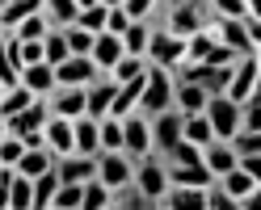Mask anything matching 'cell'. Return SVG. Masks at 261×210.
<instances>
[{
  "label": "cell",
  "instance_id": "15",
  "mask_svg": "<svg viewBox=\"0 0 261 210\" xmlns=\"http://www.w3.org/2000/svg\"><path fill=\"white\" fill-rule=\"evenodd\" d=\"M55 172H59V181H80L85 185L89 176H97V156H85V152L55 156Z\"/></svg>",
  "mask_w": 261,
  "mask_h": 210
},
{
  "label": "cell",
  "instance_id": "47",
  "mask_svg": "<svg viewBox=\"0 0 261 210\" xmlns=\"http://www.w3.org/2000/svg\"><path fill=\"white\" fill-rule=\"evenodd\" d=\"M42 59V38H21V68Z\"/></svg>",
  "mask_w": 261,
  "mask_h": 210
},
{
  "label": "cell",
  "instance_id": "33",
  "mask_svg": "<svg viewBox=\"0 0 261 210\" xmlns=\"http://www.w3.org/2000/svg\"><path fill=\"white\" fill-rule=\"evenodd\" d=\"M160 160H165V164H202V147H198V143H190V139H177Z\"/></svg>",
  "mask_w": 261,
  "mask_h": 210
},
{
  "label": "cell",
  "instance_id": "13",
  "mask_svg": "<svg viewBox=\"0 0 261 210\" xmlns=\"http://www.w3.org/2000/svg\"><path fill=\"white\" fill-rule=\"evenodd\" d=\"M211 34H215L223 46H232L236 55H257V42L244 34L240 17H211Z\"/></svg>",
  "mask_w": 261,
  "mask_h": 210
},
{
  "label": "cell",
  "instance_id": "12",
  "mask_svg": "<svg viewBox=\"0 0 261 210\" xmlns=\"http://www.w3.org/2000/svg\"><path fill=\"white\" fill-rule=\"evenodd\" d=\"M148 126H152V152L156 156H165L177 139H181V114L169 105V109H160V114H152L148 118Z\"/></svg>",
  "mask_w": 261,
  "mask_h": 210
},
{
  "label": "cell",
  "instance_id": "44",
  "mask_svg": "<svg viewBox=\"0 0 261 210\" xmlns=\"http://www.w3.org/2000/svg\"><path fill=\"white\" fill-rule=\"evenodd\" d=\"M156 5H160V0H122V9H126L130 21H148L156 13Z\"/></svg>",
  "mask_w": 261,
  "mask_h": 210
},
{
  "label": "cell",
  "instance_id": "38",
  "mask_svg": "<svg viewBox=\"0 0 261 210\" xmlns=\"http://www.w3.org/2000/svg\"><path fill=\"white\" fill-rule=\"evenodd\" d=\"M63 38H68V51H72V55H89L97 34H89V29H80V25L72 21V25H63Z\"/></svg>",
  "mask_w": 261,
  "mask_h": 210
},
{
  "label": "cell",
  "instance_id": "6",
  "mask_svg": "<svg viewBox=\"0 0 261 210\" xmlns=\"http://www.w3.org/2000/svg\"><path fill=\"white\" fill-rule=\"evenodd\" d=\"M143 59L156 63V68H177V63L186 59V38L181 34H169V29L152 25V38H148V51H143Z\"/></svg>",
  "mask_w": 261,
  "mask_h": 210
},
{
  "label": "cell",
  "instance_id": "14",
  "mask_svg": "<svg viewBox=\"0 0 261 210\" xmlns=\"http://www.w3.org/2000/svg\"><path fill=\"white\" fill-rule=\"evenodd\" d=\"M114 93H118V84H114L106 72L97 76V80H89V84H85V114H89V118H106Z\"/></svg>",
  "mask_w": 261,
  "mask_h": 210
},
{
  "label": "cell",
  "instance_id": "28",
  "mask_svg": "<svg viewBox=\"0 0 261 210\" xmlns=\"http://www.w3.org/2000/svg\"><path fill=\"white\" fill-rule=\"evenodd\" d=\"M59 189V172L46 168L42 176H34V202H30V210H51V198Z\"/></svg>",
  "mask_w": 261,
  "mask_h": 210
},
{
  "label": "cell",
  "instance_id": "37",
  "mask_svg": "<svg viewBox=\"0 0 261 210\" xmlns=\"http://www.w3.org/2000/svg\"><path fill=\"white\" fill-rule=\"evenodd\" d=\"M143 68H148V59H139V55H122L106 76L114 80V84H122V80H130V76H143Z\"/></svg>",
  "mask_w": 261,
  "mask_h": 210
},
{
  "label": "cell",
  "instance_id": "36",
  "mask_svg": "<svg viewBox=\"0 0 261 210\" xmlns=\"http://www.w3.org/2000/svg\"><path fill=\"white\" fill-rule=\"evenodd\" d=\"M80 193H85V185H80V181H59L51 206H55V210H80Z\"/></svg>",
  "mask_w": 261,
  "mask_h": 210
},
{
  "label": "cell",
  "instance_id": "23",
  "mask_svg": "<svg viewBox=\"0 0 261 210\" xmlns=\"http://www.w3.org/2000/svg\"><path fill=\"white\" fill-rule=\"evenodd\" d=\"M169 172V185H194V189H206L215 176L206 172V164H165Z\"/></svg>",
  "mask_w": 261,
  "mask_h": 210
},
{
  "label": "cell",
  "instance_id": "39",
  "mask_svg": "<svg viewBox=\"0 0 261 210\" xmlns=\"http://www.w3.org/2000/svg\"><path fill=\"white\" fill-rule=\"evenodd\" d=\"M76 25H80V29H89V34H101V29H106V5H89V9H80V13H76Z\"/></svg>",
  "mask_w": 261,
  "mask_h": 210
},
{
  "label": "cell",
  "instance_id": "45",
  "mask_svg": "<svg viewBox=\"0 0 261 210\" xmlns=\"http://www.w3.org/2000/svg\"><path fill=\"white\" fill-rule=\"evenodd\" d=\"M126 25H130V17H126V9H122V5L106 9V34H122Z\"/></svg>",
  "mask_w": 261,
  "mask_h": 210
},
{
  "label": "cell",
  "instance_id": "41",
  "mask_svg": "<svg viewBox=\"0 0 261 210\" xmlns=\"http://www.w3.org/2000/svg\"><path fill=\"white\" fill-rule=\"evenodd\" d=\"M211 9V17H244L249 13V0H202Z\"/></svg>",
  "mask_w": 261,
  "mask_h": 210
},
{
  "label": "cell",
  "instance_id": "34",
  "mask_svg": "<svg viewBox=\"0 0 261 210\" xmlns=\"http://www.w3.org/2000/svg\"><path fill=\"white\" fill-rule=\"evenodd\" d=\"M110 198H114V193L97 181V176H89V181H85V193H80V210H106Z\"/></svg>",
  "mask_w": 261,
  "mask_h": 210
},
{
  "label": "cell",
  "instance_id": "24",
  "mask_svg": "<svg viewBox=\"0 0 261 210\" xmlns=\"http://www.w3.org/2000/svg\"><path fill=\"white\" fill-rule=\"evenodd\" d=\"M13 168H17L21 176H30V181H34V176H42L46 168H55V156H51V147H25V152H21V160H17Z\"/></svg>",
  "mask_w": 261,
  "mask_h": 210
},
{
  "label": "cell",
  "instance_id": "18",
  "mask_svg": "<svg viewBox=\"0 0 261 210\" xmlns=\"http://www.w3.org/2000/svg\"><path fill=\"white\" fill-rule=\"evenodd\" d=\"M206 88L202 84H190V80H173V109L177 114H202L206 105Z\"/></svg>",
  "mask_w": 261,
  "mask_h": 210
},
{
  "label": "cell",
  "instance_id": "2",
  "mask_svg": "<svg viewBox=\"0 0 261 210\" xmlns=\"http://www.w3.org/2000/svg\"><path fill=\"white\" fill-rule=\"evenodd\" d=\"M206 25H211V9L202 5V0H173L169 13H165V25H160V29L190 38V34H198V29H206Z\"/></svg>",
  "mask_w": 261,
  "mask_h": 210
},
{
  "label": "cell",
  "instance_id": "30",
  "mask_svg": "<svg viewBox=\"0 0 261 210\" xmlns=\"http://www.w3.org/2000/svg\"><path fill=\"white\" fill-rule=\"evenodd\" d=\"M34 101V93H30L25 84H13V88H5L0 93V118H13V114H21V109Z\"/></svg>",
  "mask_w": 261,
  "mask_h": 210
},
{
  "label": "cell",
  "instance_id": "8",
  "mask_svg": "<svg viewBox=\"0 0 261 210\" xmlns=\"http://www.w3.org/2000/svg\"><path fill=\"white\" fill-rule=\"evenodd\" d=\"M202 114H206V122H211V135H215V139H232V135H236L240 105H236V101H227L223 93H211V97H206Z\"/></svg>",
  "mask_w": 261,
  "mask_h": 210
},
{
  "label": "cell",
  "instance_id": "27",
  "mask_svg": "<svg viewBox=\"0 0 261 210\" xmlns=\"http://www.w3.org/2000/svg\"><path fill=\"white\" fill-rule=\"evenodd\" d=\"M76 0H42V17L51 29H63V25H72L76 21Z\"/></svg>",
  "mask_w": 261,
  "mask_h": 210
},
{
  "label": "cell",
  "instance_id": "20",
  "mask_svg": "<svg viewBox=\"0 0 261 210\" xmlns=\"http://www.w3.org/2000/svg\"><path fill=\"white\" fill-rule=\"evenodd\" d=\"M202 164H206L211 176H223L227 168H236L232 143H227V139H211V143H202Z\"/></svg>",
  "mask_w": 261,
  "mask_h": 210
},
{
  "label": "cell",
  "instance_id": "51",
  "mask_svg": "<svg viewBox=\"0 0 261 210\" xmlns=\"http://www.w3.org/2000/svg\"><path fill=\"white\" fill-rule=\"evenodd\" d=\"M0 93H5V84H0Z\"/></svg>",
  "mask_w": 261,
  "mask_h": 210
},
{
  "label": "cell",
  "instance_id": "25",
  "mask_svg": "<svg viewBox=\"0 0 261 210\" xmlns=\"http://www.w3.org/2000/svg\"><path fill=\"white\" fill-rule=\"evenodd\" d=\"M30 13H42V0H0V29H13Z\"/></svg>",
  "mask_w": 261,
  "mask_h": 210
},
{
  "label": "cell",
  "instance_id": "43",
  "mask_svg": "<svg viewBox=\"0 0 261 210\" xmlns=\"http://www.w3.org/2000/svg\"><path fill=\"white\" fill-rule=\"evenodd\" d=\"M21 152H25V143L17 135H5V139H0V168H13L21 160Z\"/></svg>",
  "mask_w": 261,
  "mask_h": 210
},
{
  "label": "cell",
  "instance_id": "50",
  "mask_svg": "<svg viewBox=\"0 0 261 210\" xmlns=\"http://www.w3.org/2000/svg\"><path fill=\"white\" fill-rule=\"evenodd\" d=\"M5 135H9V131H5V118H0V139H5Z\"/></svg>",
  "mask_w": 261,
  "mask_h": 210
},
{
  "label": "cell",
  "instance_id": "16",
  "mask_svg": "<svg viewBox=\"0 0 261 210\" xmlns=\"http://www.w3.org/2000/svg\"><path fill=\"white\" fill-rule=\"evenodd\" d=\"M42 143L51 147V156H68L72 152V118L51 114V118L42 122Z\"/></svg>",
  "mask_w": 261,
  "mask_h": 210
},
{
  "label": "cell",
  "instance_id": "11",
  "mask_svg": "<svg viewBox=\"0 0 261 210\" xmlns=\"http://www.w3.org/2000/svg\"><path fill=\"white\" fill-rule=\"evenodd\" d=\"M101 76V68L89 55H68L63 63H55V88H72V84H89Z\"/></svg>",
  "mask_w": 261,
  "mask_h": 210
},
{
  "label": "cell",
  "instance_id": "40",
  "mask_svg": "<svg viewBox=\"0 0 261 210\" xmlns=\"http://www.w3.org/2000/svg\"><path fill=\"white\" fill-rule=\"evenodd\" d=\"M236 59H240V55L232 51V46H223V42L215 38V42L206 46V55H202L198 63H206V68H227V63H236Z\"/></svg>",
  "mask_w": 261,
  "mask_h": 210
},
{
  "label": "cell",
  "instance_id": "29",
  "mask_svg": "<svg viewBox=\"0 0 261 210\" xmlns=\"http://www.w3.org/2000/svg\"><path fill=\"white\" fill-rule=\"evenodd\" d=\"M30 202H34V181L13 168V181H9V210H30Z\"/></svg>",
  "mask_w": 261,
  "mask_h": 210
},
{
  "label": "cell",
  "instance_id": "35",
  "mask_svg": "<svg viewBox=\"0 0 261 210\" xmlns=\"http://www.w3.org/2000/svg\"><path fill=\"white\" fill-rule=\"evenodd\" d=\"M97 131H101V152H118L122 147V118H114V114L97 118Z\"/></svg>",
  "mask_w": 261,
  "mask_h": 210
},
{
  "label": "cell",
  "instance_id": "26",
  "mask_svg": "<svg viewBox=\"0 0 261 210\" xmlns=\"http://www.w3.org/2000/svg\"><path fill=\"white\" fill-rule=\"evenodd\" d=\"M118 38H122V51H126V55H139V59H143L148 38H152V21H130Z\"/></svg>",
  "mask_w": 261,
  "mask_h": 210
},
{
  "label": "cell",
  "instance_id": "22",
  "mask_svg": "<svg viewBox=\"0 0 261 210\" xmlns=\"http://www.w3.org/2000/svg\"><path fill=\"white\" fill-rule=\"evenodd\" d=\"M122 55H126V51H122V38H118V34H106V29H101V34L93 38V51H89V59H93L101 72H110V68H114V63H118Z\"/></svg>",
  "mask_w": 261,
  "mask_h": 210
},
{
  "label": "cell",
  "instance_id": "9",
  "mask_svg": "<svg viewBox=\"0 0 261 210\" xmlns=\"http://www.w3.org/2000/svg\"><path fill=\"white\" fill-rule=\"evenodd\" d=\"M122 152L130 160H139V156L152 152V126H148V114H139V109L122 114Z\"/></svg>",
  "mask_w": 261,
  "mask_h": 210
},
{
  "label": "cell",
  "instance_id": "10",
  "mask_svg": "<svg viewBox=\"0 0 261 210\" xmlns=\"http://www.w3.org/2000/svg\"><path fill=\"white\" fill-rule=\"evenodd\" d=\"M51 118V105H46V97H34L21 114H13V118H5V131L9 135H17V139H25V135H42V122Z\"/></svg>",
  "mask_w": 261,
  "mask_h": 210
},
{
  "label": "cell",
  "instance_id": "49",
  "mask_svg": "<svg viewBox=\"0 0 261 210\" xmlns=\"http://www.w3.org/2000/svg\"><path fill=\"white\" fill-rule=\"evenodd\" d=\"M89 5H97V0H76V9H89Z\"/></svg>",
  "mask_w": 261,
  "mask_h": 210
},
{
  "label": "cell",
  "instance_id": "19",
  "mask_svg": "<svg viewBox=\"0 0 261 210\" xmlns=\"http://www.w3.org/2000/svg\"><path fill=\"white\" fill-rule=\"evenodd\" d=\"M46 105H51V114H59V118H80L85 114V84L55 88L51 97H46Z\"/></svg>",
  "mask_w": 261,
  "mask_h": 210
},
{
  "label": "cell",
  "instance_id": "3",
  "mask_svg": "<svg viewBox=\"0 0 261 210\" xmlns=\"http://www.w3.org/2000/svg\"><path fill=\"white\" fill-rule=\"evenodd\" d=\"M169 105H173V72L148 63V80H143V93H139V114L152 118V114H160Z\"/></svg>",
  "mask_w": 261,
  "mask_h": 210
},
{
  "label": "cell",
  "instance_id": "5",
  "mask_svg": "<svg viewBox=\"0 0 261 210\" xmlns=\"http://www.w3.org/2000/svg\"><path fill=\"white\" fill-rule=\"evenodd\" d=\"M215 185L236 202V210H249V206L261 202V176L244 172V168H227L223 176H215Z\"/></svg>",
  "mask_w": 261,
  "mask_h": 210
},
{
  "label": "cell",
  "instance_id": "42",
  "mask_svg": "<svg viewBox=\"0 0 261 210\" xmlns=\"http://www.w3.org/2000/svg\"><path fill=\"white\" fill-rule=\"evenodd\" d=\"M46 29H51V25H46V17H42V13H30L25 21H17V25H13V34H17V38H42Z\"/></svg>",
  "mask_w": 261,
  "mask_h": 210
},
{
  "label": "cell",
  "instance_id": "32",
  "mask_svg": "<svg viewBox=\"0 0 261 210\" xmlns=\"http://www.w3.org/2000/svg\"><path fill=\"white\" fill-rule=\"evenodd\" d=\"M181 139H190V143H211L215 135H211V122H206V114H181Z\"/></svg>",
  "mask_w": 261,
  "mask_h": 210
},
{
  "label": "cell",
  "instance_id": "17",
  "mask_svg": "<svg viewBox=\"0 0 261 210\" xmlns=\"http://www.w3.org/2000/svg\"><path fill=\"white\" fill-rule=\"evenodd\" d=\"M72 152H85V156H97V152H101V131H97V118H89V114L72 118Z\"/></svg>",
  "mask_w": 261,
  "mask_h": 210
},
{
  "label": "cell",
  "instance_id": "46",
  "mask_svg": "<svg viewBox=\"0 0 261 210\" xmlns=\"http://www.w3.org/2000/svg\"><path fill=\"white\" fill-rule=\"evenodd\" d=\"M206 210H236V202L227 198L215 181H211V185H206Z\"/></svg>",
  "mask_w": 261,
  "mask_h": 210
},
{
  "label": "cell",
  "instance_id": "4",
  "mask_svg": "<svg viewBox=\"0 0 261 210\" xmlns=\"http://www.w3.org/2000/svg\"><path fill=\"white\" fill-rule=\"evenodd\" d=\"M261 93V59L257 55H240L236 59V68H232V80H227V88H223V97L227 101H249V97H257Z\"/></svg>",
  "mask_w": 261,
  "mask_h": 210
},
{
  "label": "cell",
  "instance_id": "7",
  "mask_svg": "<svg viewBox=\"0 0 261 210\" xmlns=\"http://www.w3.org/2000/svg\"><path fill=\"white\" fill-rule=\"evenodd\" d=\"M130 168H135V160H130L122 147L118 152H97V181H101L110 193H118L130 185Z\"/></svg>",
  "mask_w": 261,
  "mask_h": 210
},
{
  "label": "cell",
  "instance_id": "1",
  "mask_svg": "<svg viewBox=\"0 0 261 210\" xmlns=\"http://www.w3.org/2000/svg\"><path fill=\"white\" fill-rule=\"evenodd\" d=\"M130 185H135L143 198H148L152 206H160V198H165V189H169V172H165V160H160L156 152L148 156H139L135 160V168H130Z\"/></svg>",
  "mask_w": 261,
  "mask_h": 210
},
{
  "label": "cell",
  "instance_id": "48",
  "mask_svg": "<svg viewBox=\"0 0 261 210\" xmlns=\"http://www.w3.org/2000/svg\"><path fill=\"white\" fill-rule=\"evenodd\" d=\"M97 5H106V9H114V5H122V0H97Z\"/></svg>",
  "mask_w": 261,
  "mask_h": 210
},
{
  "label": "cell",
  "instance_id": "21",
  "mask_svg": "<svg viewBox=\"0 0 261 210\" xmlns=\"http://www.w3.org/2000/svg\"><path fill=\"white\" fill-rule=\"evenodd\" d=\"M21 84L30 88V93H34V97H51L55 93V68H51V63H25V68H21Z\"/></svg>",
  "mask_w": 261,
  "mask_h": 210
},
{
  "label": "cell",
  "instance_id": "31",
  "mask_svg": "<svg viewBox=\"0 0 261 210\" xmlns=\"http://www.w3.org/2000/svg\"><path fill=\"white\" fill-rule=\"evenodd\" d=\"M68 55H72V51H68L63 29H46V34H42V63H51V68H55V63H63Z\"/></svg>",
  "mask_w": 261,
  "mask_h": 210
}]
</instances>
